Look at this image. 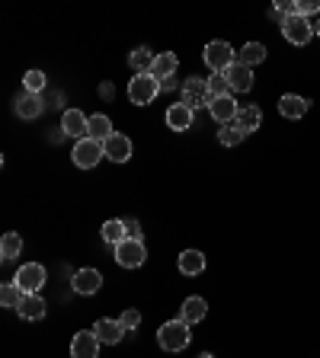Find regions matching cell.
<instances>
[{"mask_svg":"<svg viewBox=\"0 0 320 358\" xmlns=\"http://www.w3.org/2000/svg\"><path fill=\"white\" fill-rule=\"evenodd\" d=\"M208 112L218 125H231V122H237V116H240V106H237L234 96H218V100L208 102Z\"/></svg>","mask_w":320,"mask_h":358,"instance_id":"cell-10","label":"cell"},{"mask_svg":"<svg viewBox=\"0 0 320 358\" xmlns=\"http://www.w3.org/2000/svg\"><path fill=\"white\" fill-rule=\"evenodd\" d=\"M237 125L244 128L247 134L256 132L263 125V109L260 106H240V116H237Z\"/></svg>","mask_w":320,"mask_h":358,"instance_id":"cell-24","label":"cell"},{"mask_svg":"<svg viewBox=\"0 0 320 358\" xmlns=\"http://www.w3.org/2000/svg\"><path fill=\"white\" fill-rule=\"evenodd\" d=\"M23 298H26V292L19 288L17 282H7L3 288H0V304H3V307H10V310H17L19 304H23Z\"/></svg>","mask_w":320,"mask_h":358,"instance_id":"cell-27","label":"cell"},{"mask_svg":"<svg viewBox=\"0 0 320 358\" xmlns=\"http://www.w3.org/2000/svg\"><path fill=\"white\" fill-rule=\"evenodd\" d=\"M157 93H160V80L151 74H138L128 80V100L135 106H151L157 100Z\"/></svg>","mask_w":320,"mask_h":358,"instance_id":"cell-2","label":"cell"},{"mask_svg":"<svg viewBox=\"0 0 320 358\" xmlns=\"http://www.w3.org/2000/svg\"><path fill=\"white\" fill-rule=\"evenodd\" d=\"M125 227H128V237H135V240H141V227H138V221H135V217H128V221H125Z\"/></svg>","mask_w":320,"mask_h":358,"instance_id":"cell-35","label":"cell"},{"mask_svg":"<svg viewBox=\"0 0 320 358\" xmlns=\"http://www.w3.org/2000/svg\"><path fill=\"white\" fill-rule=\"evenodd\" d=\"M205 314H208V304H205V298H186L183 301V320L189 326L193 323H199V320H205Z\"/></svg>","mask_w":320,"mask_h":358,"instance_id":"cell-21","label":"cell"},{"mask_svg":"<svg viewBox=\"0 0 320 358\" xmlns=\"http://www.w3.org/2000/svg\"><path fill=\"white\" fill-rule=\"evenodd\" d=\"M218 96H234L228 87V80H224V74H211L208 77V102L218 100Z\"/></svg>","mask_w":320,"mask_h":358,"instance_id":"cell-31","label":"cell"},{"mask_svg":"<svg viewBox=\"0 0 320 358\" xmlns=\"http://www.w3.org/2000/svg\"><path fill=\"white\" fill-rule=\"evenodd\" d=\"M314 13H320V0H304V3L298 0V17L308 19V17H314Z\"/></svg>","mask_w":320,"mask_h":358,"instance_id":"cell-34","label":"cell"},{"mask_svg":"<svg viewBox=\"0 0 320 358\" xmlns=\"http://www.w3.org/2000/svg\"><path fill=\"white\" fill-rule=\"evenodd\" d=\"M45 84H48V77H45L42 71H29V74L23 77L26 93H42V90H45Z\"/></svg>","mask_w":320,"mask_h":358,"instance_id":"cell-32","label":"cell"},{"mask_svg":"<svg viewBox=\"0 0 320 358\" xmlns=\"http://www.w3.org/2000/svg\"><path fill=\"white\" fill-rule=\"evenodd\" d=\"M314 35H320V19H317V23H314Z\"/></svg>","mask_w":320,"mask_h":358,"instance_id":"cell-37","label":"cell"},{"mask_svg":"<svg viewBox=\"0 0 320 358\" xmlns=\"http://www.w3.org/2000/svg\"><path fill=\"white\" fill-rule=\"evenodd\" d=\"M193 109L186 106V102H173V106L167 109V128H173V132H186V128H193Z\"/></svg>","mask_w":320,"mask_h":358,"instance_id":"cell-15","label":"cell"},{"mask_svg":"<svg viewBox=\"0 0 320 358\" xmlns=\"http://www.w3.org/2000/svg\"><path fill=\"white\" fill-rule=\"evenodd\" d=\"M42 109H45V102H42L39 93H23V96L17 100V116L26 118V122L39 118V116H42Z\"/></svg>","mask_w":320,"mask_h":358,"instance_id":"cell-16","label":"cell"},{"mask_svg":"<svg viewBox=\"0 0 320 358\" xmlns=\"http://www.w3.org/2000/svg\"><path fill=\"white\" fill-rule=\"evenodd\" d=\"M244 138H247V132L237 125V122H231V125H221V128H218V141L224 144V147H237V144L244 141Z\"/></svg>","mask_w":320,"mask_h":358,"instance_id":"cell-29","label":"cell"},{"mask_svg":"<svg viewBox=\"0 0 320 358\" xmlns=\"http://www.w3.org/2000/svg\"><path fill=\"white\" fill-rule=\"evenodd\" d=\"M148 259V250H144V240H135V237H125V240L116 247V262L122 269H138L144 266Z\"/></svg>","mask_w":320,"mask_h":358,"instance_id":"cell-5","label":"cell"},{"mask_svg":"<svg viewBox=\"0 0 320 358\" xmlns=\"http://www.w3.org/2000/svg\"><path fill=\"white\" fill-rule=\"evenodd\" d=\"M154 58H157V55H151V48H135L132 51V58H128V64L135 67L138 74H151V67H154Z\"/></svg>","mask_w":320,"mask_h":358,"instance_id":"cell-28","label":"cell"},{"mask_svg":"<svg viewBox=\"0 0 320 358\" xmlns=\"http://www.w3.org/2000/svg\"><path fill=\"white\" fill-rule=\"evenodd\" d=\"M100 93L106 96V100H109V96H112V84H103V87H100Z\"/></svg>","mask_w":320,"mask_h":358,"instance_id":"cell-36","label":"cell"},{"mask_svg":"<svg viewBox=\"0 0 320 358\" xmlns=\"http://www.w3.org/2000/svg\"><path fill=\"white\" fill-rule=\"evenodd\" d=\"M112 118L109 116H103V112H96V116H90V134L87 138H93V141H106V138H112Z\"/></svg>","mask_w":320,"mask_h":358,"instance_id":"cell-22","label":"cell"},{"mask_svg":"<svg viewBox=\"0 0 320 358\" xmlns=\"http://www.w3.org/2000/svg\"><path fill=\"white\" fill-rule=\"evenodd\" d=\"M308 109H311V100L295 96V93H285V96L278 100V112H282V118H301Z\"/></svg>","mask_w":320,"mask_h":358,"instance_id":"cell-17","label":"cell"},{"mask_svg":"<svg viewBox=\"0 0 320 358\" xmlns=\"http://www.w3.org/2000/svg\"><path fill=\"white\" fill-rule=\"evenodd\" d=\"M177 266L183 275H202L205 272V253L199 250H183L177 259Z\"/></svg>","mask_w":320,"mask_h":358,"instance_id":"cell-19","label":"cell"},{"mask_svg":"<svg viewBox=\"0 0 320 358\" xmlns=\"http://www.w3.org/2000/svg\"><path fill=\"white\" fill-rule=\"evenodd\" d=\"M103 150H106V157L116 160V163H125L128 157H132V141H128L125 134H112V138H106L103 141Z\"/></svg>","mask_w":320,"mask_h":358,"instance_id":"cell-14","label":"cell"},{"mask_svg":"<svg viewBox=\"0 0 320 358\" xmlns=\"http://www.w3.org/2000/svg\"><path fill=\"white\" fill-rule=\"evenodd\" d=\"M224 80H228L231 93H247L253 87V67L240 64V61H234V64L224 71Z\"/></svg>","mask_w":320,"mask_h":358,"instance_id":"cell-12","label":"cell"},{"mask_svg":"<svg viewBox=\"0 0 320 358\" xmlns=\"http://www.w3.org/2000/svg\"><path fill=\"white\" fill-rule=\"evenodd\" d=\"M189 339H193V333H189V323H186L183 316L167 320V323L157 330V342L163 352H183L186 346H189Z\"/></svg>","mask_w":320,"mask_h":358,"instance_id":"cell-1","label":"cell"},{"mask_svg":"<svg viewBox=\"0 0 320 358\" xmlns=\"http://www.w3.org/2000/svg\"><path fill=\"white\" fill-rule=\"evenodd\" d=\"M177 67H179L177 55H173V51H163V55H157V58H154L151 77H157V80H170V77L177 74Z\"/></svg>","mask_w":320,"mask_h":358,"instance_id":"cell-20","label":"cell"},{"mask_svg":"<svg viewBox=\"0 0 320 358\" xmlns=\"http://www.w3.org/2000/svg\"><path fill=\"white\" fill-rule=\"evenodd\" d=\"M183 102L193 112L199 106H208V77H189L183 84Z\"/></svg>","mask_w":320,"mask_h":358,"instance_id":"cell-8","label":"cell"},{"mask_svg":"<svg viewBox=\"0 0 320 358\" xmlns=\"http://www.w3.org/2000/svg\"><path fill=\"white\" fill-rule=\"evenodd\" d=\"M118 323H122V330H125V333H132V330H138V323H141V314H138V310H122Z\"/></svg>","mask_w":320,"mask_h":358,"instance_id":"cell-33","label":"cell"},{"mask_svg":"<svg viewBox=\"0 0 320 358\" xmlns=\"http://www.w3.org/2000/svg\"><path fill=\"white\" fill-rule=\"evenodd\" d=\"M19 316L23 320H42L45 316V298H39V294H26L23 304H19Z\"/></svg>","mask_w":320,"mask_h":358,"instance_id":"cell-23","label":"cell"},{"mask_svg":"<svg viewBox=\"0 0 320 358\" xmlns=\"http://www.w3.org/2000/svg\"><path fill=\"white\" fill-rule=\"evenodd\" d=\"M61 132L80 141V138H87V134H90V116H84L80 109H68V112L61 116Z\"/></svg>","mask_w":320,"mask_h":358,"instance_id":"cell-11","label":"cell"},{"mask_svg":"<svg viewBox=\"0 0 320 358\" xmlns=\"http://www.w3.org/2000/svg\"><path fill=\"white\" fill-rule=\"evenodd\" d=\"M282 35H285V42L292 45H308L314 39V23L304 17H285L282 19Z\"/></svg>","mask_w":320,"mask_h":358,"instance_id":"cell-6","label":"cell"},{"mask_svg":"<svg viewBox=\"0 0 320 358\" xmlns=\"http://www.w3.org/2000/svg\"><path fill=\"white\" fill-rule=\"evenodd\" d=\"M202 58H205V64H208V71L211 74H224L231 64L237 61V51L231 48L228 42H208L205 45V51H202Z\"/></svg>","mask_w":320,"mask_h":358,"instance_id":"cell-3","label":"cell"},{"mask_svg":"<svg viewBox=\"0 0 320 358\" xmlns=\"http://www.w3.org/2000/svg\"><path fill=\"white\" fill-rule=\"evenodd\" d=\"M13 282H17L26 294H39L42 292V285H45V266H39V262H26V266H19Z\"/></svg>","mask_w":320,"mask_h":358,"instance_id":"cell-7","label":"cell"},{"mask_svg":"<svg viewBox=\"0 0 320 358\" xmlns=\"http://www.w3.org/2000/svg\"><path fill=\"white\" fill-rule=\"evenodd\" d=\"M100 346L93 330H80V333L71 339V358H100Z\"/></svg>","mask_w":320,"mask_h":358,"instance_id":"cell-9","label":"cell"},{"mask_svg":"<svg viewBox=\"0 0 320 358\" xmlns=\"http://www.w3.org/2000/svg\"><path fill=\"white\" fill-rule=\"evenodd\" d=\"M237 61H240V64H247V67L260 64V61H266V45H263V42H247L244 48L237 51Z\"/></svg>","mask_w":320,"mask_h":358,"instance_id":"cell-25","label":"cell"},{"mask_svg":"<svg viewBox=\"0 0 320 358\" xmlns=\"http://www.w3.org/2000/svg\"><path fill=\"white\" fill-rule=\"evenodd\" d=\"M125 237H128L125 221H106V224H103V240L112 243V247H118Z\"/></svg>","mask_w":320,"mask_h":358,"instance_id":"cell-30","label":"cell"},{"mask_svg":"<svg viewBox=\"0 0 320 358\" xmlns=\"http://www.w3.org/2000/svg\"><path fill=\"white\" fill-rule=\"evenodd\" d=\"M100 285H103V275L96 272V269H77L74 278H71V288H74L77 294H96L100 292Z\"/></svg>","mask_w":320,"mask_h":358,"instance_id":"cell-13","label":"cell"},{"mask_svg":"<svg viewBox=\"0 0 320 358\" xmlns=\"http://www.w3.org/2000/svg\"><path fill=\"white\" fill-rule=\"evenodd\" d=\"M19 253H23V237L19 233H3L0 237V259H17Z\"/></svg>","mask_w":320,"mask_h":358,"instance_id":"cell-26","label":"cell"},{"mask_svg":"<svg viewBox=\"0 0 320 358\" xmlns=\"http://www.w3.org/2000/svg\"><path fill=\"white\" fill-rule=\"evenodd\" d=\"M103 157H106V150H103L100 141H93V138H80V141L74 144V150H71V160H74V167H80V170H93Z\"/></svg>","mask_w":320,"mask_h":358,"instance_id":"cell-4","label":"cell"},{"mask_svg":"<svg viewBox=\"0 0 320 358\" xmlns=\"http://www.w3.org/2000/svg\"><path fill=\"white\" fill-rule=\"evenodd\" d=\"M199 358H215V355H211V352H202V355H199Z\"/></svg>","mask_w":320,"mask_h":358,"instance_id":"cell-38","label":"cell"},{"mask_svg":"<svg viewBox=\"0 0 320 358\" xmlns=\"http://www.w3.org/2000/svg\"><path fill=\"white\" fill-rule=\"evenodd\" d=\"M93 333H96V339H100L103 346H116V342L122 339V333H125V330H122V323H118V320H106V316H103V320H96Z\"/></svg>","mask_w":320,"mask_h":358,"instance_id":"cell-18","label":"cell"}]
</instances>
